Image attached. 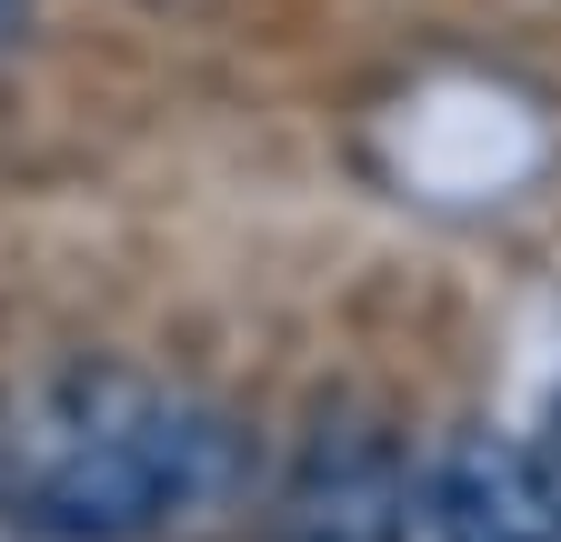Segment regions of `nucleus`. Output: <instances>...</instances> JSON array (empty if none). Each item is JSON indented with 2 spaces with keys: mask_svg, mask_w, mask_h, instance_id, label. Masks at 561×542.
<instances>
[{
  "mask_svg": "<svg viewBox=\"0 0 561 542\" xmlns=\"http://www.w3.org/2000/svg\"><path fill=\"white\" fill-rule=\"evenodd\" d=\"M241 493V422L151 372H60L21 432L11 512L50 542H140Z\"/></svg>",
  "mask_w": 561,
  "mask_h": 542,
  "instance_id": "f257e3e1",
  "label": "nucleus"
},
{
  "mask_svg": "<svg viewBox=\"0 0 561 542\" xmlns=\"http://www.w3.org/2000/svg\"><path fill=\"white\" fill-rule=\"evenodd\" d=\"M271 542H411V452L371 413L311 432L291 493L271 512Z\"/></svg>",
  "mask_w": 561,
  "mask_h": 542,
  "instance_id": "f03ea898",
  "label": "nucleus"
},
{
  "mask_svg": "<svg viewBox=\"0 0 561 542\" xmlns=\"http://www.w3.org/2000/svg\"><path fill=\"white\" fill-rule=\"evenodd\" d=\"M432 532L442 542H561V483L541 442H512V432H451L432 452Z\"/></svg>",
  "mask_w": 561,
  "mask_h": 542,
  "instance_id": "7ed1b4c3",
  "label": "nucleus"
},
{
  "mask_svg": "<svg viewBox=\"0 0 561 542\" xmlns=\"http://www.w3.org/2000/svg\"><path fill=\"white\" fill-rule=\"evenodd\" d=\"M541 462H551V483H561V413H551V442H541Z\"/></svg>",
  "mask_w": 561,
  "mask_h": 542,
  "instance_id": "20e7f679",
  "label": "nucleus"
},
{
  "mask_svg": "<svg viewBox=\"0 0 561 542\" xmlns=\"http://www.w3.org/2000/svg\"><path fill=\"white\" fill-rule=\"evenodd\" d=\"M11 31H21V0H0V41H11Z\"/></svg>",
  "mask_w": 561,
  "mask_h": 542,
  "instance_id": "39448f33",
  "label": "nucleus"
}]
</instances>
